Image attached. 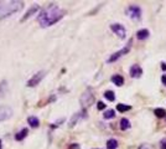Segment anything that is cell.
Returning <instances> with one entry per match:
<instances>
[{"label": "cell", "instance_id": "1", "mask_svg": "<svg viewBox=\"0 0 166 149\" xmlns=\"http://www.w3.org/2000/svg\"><path fill=\"white\" fill-rule=\"evenodd\" d=\"M66 11L63 9H61L60 6L51 4L47 8H45L40 15L37 16V21L41 25V28H48L56 23H58L63 16H64Z\"/></svg>", "mask_w": 166, "mask_h": 149}, {"label": "cell", "instance_id": "2", "mask_svg": "<svg viewBox=\"0 0 166 149\" xmlns=\"http://www.w3.org/2000/svg\"><path fill=\"white\" fill-rule=\"evenodd\" d=\"M24 8V3L23 2H0V19L3 18H8L18 11H20Z\"/></svg>", "mask_w": 166, "mask_h": 149}, {"label": "cell", "instance_id": "3", "mask_svg": "<svg viewBox=\"0 0 166 149\" xmlns=\"http://www.w3.org/2000/svg\"><path fill=\"white\" fill-rule=\"evenodd\" d=\"M93 101H94V96H93V93H92V91H91L89 88L83 92V95H82V97H81V104H82L83 107L86 108V107L91 106V104L93 103Z\"/></svg>", "mask_w": 166, "mask_h": 149}, {"label": "cell", "instance_id": "4", "mask_svg": "<svg viewBox=\"0 0 166 149\" xmlns=\"http://www.w3.org/2000/svg\"><path fill=\"white\" fill-rule=\"evenodd\" d=\"M130 45H131V40L127 44V46L124 47V49H122V50H119V51H117L115 53H113L109 58H108V62L110 63V62H114V61H117L118 58H120L122 56H124V55H127L129 51H130Z\"/></svg>", "mask_w": 166, "mask_h": 149}, {"label": "cell", "instance_id": "5", "mask_svg": "<svg viewBox=\"0 0 166 149\" xmlns=\"http://www.w3.org/2000/svg\"><path fill=\"white\" fill-rule=\"evenodd\" d=\"M45 74H46L45 71H40V72L35 73L34 76L27 81V87H35V86H37L42 81V79L45 77Z\"/></svg>", "mask_w": 166, "mask_h": 149}, {"label": "cell", "instance_id": "6", "mask_svg": "<svg viewBox=\"0 0 166 149\" xmlns=\"http://www.w3.org/2000/svg\"><path fill=\"white\" fill-rule=\"evenodd\" d=\"M110 29H112V31H113L119 39H124L125 35H127V29H125L122 24H112V25H110Z\"/></svg>", "mask_w": 166, "mask_h": 149}, {"label": "cell", "instance_id": "7", "mask_svg": "<svg viewBox=\"0 0 166 149\" xmlns=\"http://www.w3.org/2000/svg\"><path fill=\"white\" fill-rule=\"evenodd\" d=\"M13 116V108L9 106H0V122H4Z\"/></svg>", "mask_w": 166, "mask_h": 149}, {"label": "cell", "instance_id": "8", "mask_svg": "<svg viewBox=\"0 0 166 149\" xmlns=\"http://www.w3.org/2000/svg\"><path fill=\"white\" fill-rule=\"evenodd\" d=\"M128 15L131 18V19H134V20H139L140 18H141V9L138 6V5H130L129 8H128Z\"/></svg>", "mask_w": 166, "mask_h": 149}, {"label": "cell", "instance_id": "9", "mask_svg": "<svg viewBox=\"0 0 166 149\" xmlns=\"http://www.w3.org/2000/svg\"><path fill=\"white\" fill-rule=\"evenodd\" d=\"M143 74V70L139 65H133L130 67V76L134 77V79H139L140 76Z\"/></svg>", "mask_w": 166, "mask_h": 149}, {"label": "cell", "instance_id": "10", "mask_svg": "<svg viewBox=\"0 0 166 149\" xmlns=\"http://www.w3.org/2000/svg\"><path fill=\"white\" fill-rule=\"evenodd\" d=\"M39 10H40V6H39V5H34V6H31V9H30V10H29V11H27L25 15H24V18L21 19V21L24 23V21H25V20H27L30 16H32V14L37 13Z\"/></svg>", "mask_w": 166, "mask_h": 149}, {"label": "cell", "instance_id": "11", "mask_svg": "<svg viewBox=\"0 0 166 149\" xmlns=\"http://www.w3.org/2000/svg\"><path fill=\"white\" fill-rule=\"evenodd\" d=\"M149 35H150V32H149V30H146V29H141V30H139V31L136 32V37H138L139 40H145V39L149 37Z\"/></svg>", "mask_w": 166, "mask_h": 149}, {"label": "cell", "instance_id": "12", "mask_svg": "<svg viewBox=\"0 0 166 149\" xmlns=\"http://www.w3.org/2000/svg\"><path fill=\"white\" fill-rule=\"evenodd\" d=\"M112 81L117 86H123L124 85V79H123V76H120V74H114V76L112 77Z\"/></svg>", "mask_w": 166, "mask_h": 149}, {"label": "cell", "instance_id": "13", "mask_svg": "<svg viewBox=\"0 0 166 149\" xmlns=\"http://www.w3.org/2000/svg\"><path fill=\"white\" fill-rule=\"evenodd\" d=\"M6 91H8V82L4 80V81L0 82V98L5 96Z\"/></svg>", "mask_w": 166, "mask_h": 149}, {"label": "cell", "instance_id": "14", "mask_svg": "<svg viewBox=\"0 0 166 149\" xmlns=\"http://www.w3.org/2000/svg\"><path fill=\"white\" fill-rule=\"evenodd\" d=\"M27 122H29V124H30L32 128H36V127H39V124H40V121H39L37 117H29V118H27Z\"/></svg>", "mask_w": 166, "mask_h": 149}, {"label": "cell", "instance_id": "15", "mask_svg": "<svg viewBox=\"0 0 166 149\" xmlns=\"http://www.w3.org/2000/svg\"><path fill=\"white\" fill-rule=\"evenodd\" d=\"M27 132H29V130H27V128L21 129V130H20V132H19V133L15 135V139H16V140H23V139H24V138L27 135Z\"/></svg>", "mask_w": 166, "mask_h": 149}, {"label": "cell", "instance_id": "16", "mask_svg": "<svg viewBox=\"0 0 166 149\" xmlns=\"http://www.w3.org/2000/svg\"><path fill=\"white\" fill-rule=\"evenodd\" d=\"M118 148V140L117 139H109L107 142V149H117Z\"/></svg>", "mask_w": 166, "mask_h": 149}, {"label": "cell", "instance_id": "17", "mask_svg": "<svg viewBox=\"0 0 166 149\" xmlns=\"http://www.w3.org/2000/svg\"><path fill=\"white\" fill-rule=\"evenodd\" d=\"M129 128H130V122L127 118H122V121H120V129L122 130H127Z\"/></svg>", "mask_w": 166, "mask_h": 149}, {"label": "cell", "instance_id": "18", "mask_svg": "<svg viewBox=\"0 0 166 149\" xmlns=\"http://www.w3.org/2000/svg\"><path fill=\"white\" fill-rule=\"evenodd\" d=\"M104 97H106L108 101H112V102L115 100V95H114V92H113V91H106Z\"/></svg>", "mask_w": 166, "mask_h": 149}, {"label": "cell", "instance_id": "19", "mask_svg": "<svg viewBox=\"0 0 166 149\" xmlns=\"http://www.w3.org/2000/svg\"><path fill=\"white\" fill-rule=\"evenodd\" d=\"M154 113L156 114V117H159V118H162V117H165V114H166V111H165L164 108H156V109L154 111Z\"/></svg>", "mask_w": 166, "mask_h": 149}, {"label": "cell", "instance_id": "20", "mask_svg": "<svg viewBox=\"0 0 166 149\" xmlns=\"http://www.w3.org/2000/svg\"><path fill=\"white\" fill-rule=\"evenodd\" d=\"M117 109H118L119 112H127V111H130L131 107L128 106V104H118V106H117Z\"/></svg>", "mask_w": 166, "mask_h": 149}, {"label": "cell", "instance_id": "21", "mask_svg": "<svg viewBox=\"0 0 166 149\" xmlns=\"http://www.w3.org/2000/svg\"><path fill=\"white\" fill-rule=\"evenodd\" d=\"M114 116H115V112L113 111V109H108L104 114H103V117L106 118V119H110V118H114Z\"/></svg>", "mask_w": 166, "mask_h": 149}, {"label": "cell", "instance_id": "22", "mask_svg": "<svg viewBox=\"0 0 166 149\" xmlns=\"http://www.w3.org/2000/svg\"><path fill=\"white\" fill-rule=\"evenodd\" d=\"M81 113H77V114H74V117L71 119V122H69V127H73L76 123H77V121H78V118H81V116H79Z\"/></svg>", "mask_w": 166, "mask_h": 149}, {"label": "cell", "instance_id": "23", "mask_svg": "<svg viewBox=\"0 0 166 149\" xmlns=\"http://www.w3.org/2000/svg\"><path fill=\"white\" fill-rule=\"evenodd\" d=\"M97 108L101 111V109H103V108H106V104L103 103V102H98V104H97Z\"/></svg>", "mask_w": 166, "mask_h": 149}, {"label": "cell", "instance_id": "24", "mask_svg": "<svg viewBox=\"0 0 166 149\" xmlns=\"http://www.w3.org/2000/svg\"><path fill=\"white\" fill-rule=\"evenodd\" d=\"M69 149H79V145H78V144H76V143H74V144H72V145H71V147H69Z\"/></svg>", "mask_w": 166, "mask_h": 149}, {"label": "cell", "instance_id": "25", "mask_svg": "<svg viewBox=\"0 0 166 149\" xmlns=\"http://www.w3.org/2000/svg\"><path fill=\"white\" fill-rule=\"evenodd\" d=\"M161 81H162V83L166 86V74H162V76H161Z\"/></svg>", "mask_w": 166, "mask_h": 149}, {"label": "cell", "instance_id": "26", "mask_svg": "<svg viewBox=\"0 0 166 149\" xmlns=\"http://www.w3.org/2000/svg\"><path fill=\"white\" fill-rule=\"evenodd\" d=\"M161 149H166V140L161 142Z\"/></svg>", "mask_w": 166, "mask_h": 149}, {"label": "cell", "instance_id": "27", "mask_svg": "<svg viewBox=\"0 0 166 149\" xmlns=\"http://www.w3.org/2000/svg\"><path fill=\"white\" fill-rule=\"evenodd\" d=\"M161 68L162 70H166V63H161Z\"/></svg>", "mask_w": 166, "mask_h": 149}, {"label": "cell", "instance_id": "28", "mask_svg": "<svg viewBox=\"0 0 166 149\" xmlns=\"http://www.w3.org/2000/svg\"><path fill=\"white\" fill-rule=\"evenodd\" d=\"M0 149H2V140H0Z\"/></svg>", "mask_w": 166, "mask_h": 149}]
</instances>
